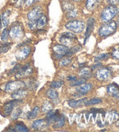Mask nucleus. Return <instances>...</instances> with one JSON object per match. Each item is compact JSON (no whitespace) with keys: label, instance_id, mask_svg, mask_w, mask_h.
<instances>
[{"label":"nucleus","instance_id":"nucleus-1","mask_svg":"<svg viewBox=\"0 0 119 132\" xmlns=\"http://www.w3.org/2000/svg\"><path fill=\"white\" fill-rule=\"evenodd\" d=\"M119 15V6L114 5H106L99 13V19L102 23H106L114 20L115 16Z\"/></svg>","mask_w":119,"mask_h":132},{"label":"nucleus","instance_id":"nucleus-39","mask_svg":"<svg viewBox=\"0 0 119 132\" xmlns=\"http://www.w3.org/2000/svg\"><path fill=\"white\" fill-rule=\"evenodd\" d=\"M41 0H24L23 2V7L29 9V7L33 6L34 5H37L40 2Z\"/></svg>","mask_w":119,"mask_h":132},{"label":"nucleus","instance_id":"nucleus-13","mask_svg":"<svg viewBox=\"0 0 119 132\" xmlns=\"http://www.w3.org/2000/svg\"><path fill=\"white\" fill-rule=\"evenodd\" d=\"M104 0H84V7L89 12H95L101 6Z\"/></svg>","mask_w":119,"mask_h":132},{"label":"nucleus","instance_id":"nucleus-38","mask_svg":"<svg viewBox=\"0 0 119 132\" xmlns=\"http://www.w3.org/2000/svg\"><path fill=\"white\" fill-rule=\"evenodd\" d=\"M21 65H22L21 63H19V62H16V63L15 64L14 66H13V68L10 69V70H9L7 72H6V75H7V76H9V77L13 76V75H15V74H16V72H19V70L20 69Z\"/></svg>","mask_w":119,"mask_h":132},{"label":"nucleus","instance_id":"nucleus-43","mask_svg":"<svg viewBox=\"0 0 119 132\" xmlns=\"http://www.w3.org/2000/svg\"><path fill=\"white\" fill-rule=\"evenodd\" d=\"M27 27L29 30H36L37 29V22L36 20H28L27 21Z\"/></svg>","mask_w":119,"mask_h":132},{"label":"nucleus","instance_id":"nucleus-16","mask_svg":"<svg viewBox=\"0 0 119 132\" xmlns=\"http://www.w3.org/2000/svg\"><path fill=\"white\" fill-rule=\"evenodd\" d=\"M10 16H11V10L10 9H4L2 12L0 13V20L2 23L3 27L7 28L10 25Z\"/></svg>","mask_w":119,"mask_h":132},{"label":"nucleus","instance_id":"nucleus-30","mask_svg":"<svg viewBox=\"0 0 119 132\" xmlns=\"http://www.w3.org/2000/svg\"><path fill=\"white\" fill-rule=\"evenodd\" d=\"M39 112H40V107L38 106V105H36V106H34L32 108V109L30 110V111L28 112L27 114V119L28 120H33L35 119L36 118H37L38 116H39Z\"/></svg>","mask_w":119,"mask_h":132},{"label":"nucleus","instance_id":"nucleus-9","mask_svg":"<svg viewBox=\"0 0 119 132\" xmlns=\"http://www.w3.org/2000/svg\"><path fill=\"white\" fill-rule=\"evenodd\" d=\"M43 13V6L39 4L34 5L33 6L29 7L28 12L26 13V19H27V20H37Z\"/></svg>","mask_w":119,"mask_h":132},{"label":"nucleus","instance_id":"nucleus-47","mask_svg":"<svg viewBox=\"0 0 119 132\" xmlns=\"http://www.w3.org/2000/svg\"><path fill=\"white\" fill-rule=\"evenodd\" d=\"M76 79H77V76H75V75H70V76L67 77V81H69V82H72Z\"/></svg>","mask_w":119,"mask_h":132},{"label":"nucleus","instance_id":"nucleus-40","mask_svg":"<svg viewBox=\"0 0 119 132\" xmlns=\"http://www.w3.org/2000/svg\"><path fill=\"white\" fill-rule=\"evenodd\" d=\"M64 85V81L62 80H56V81H52V82H49V87L53 89H59Z\"/></svg>","mask_w":119,"mask_h":132},{"label":"nucleus","instance_id":"nucleus-4","mask_svg":"<svg viewBox=\"0 0 119 132\" xmlns=\"http://www.w3.org/2000/svg\"><path fill=\"white\" fill-rule=\"evenodd\" d=\"M0 88L4 93L11 94L20 88H26V84H25V81L22 79H16V80L7 81L6 82L0 86Z\"/></svg>","mask_w":119,"mask_h":132},{"label":"nucleus","instance_id":"nucleus-15","mask_svg":"<svg viewBox=\"0 0 119 132\" xmlns=\"http://www.w3.org/2000/svg\"><path fill=\"white\" fill-rule=\"evenodd\" d=\"M119 120V113L116 110H111V111L105 113V125H112L116 123Z\"/></svg>","mask_w":119,"mask_h":132},{"label":"nucleus","instance_id":"nucleus-24","mask_svg":"<svg viewBox=\"0 0 119 132\" xmlns=\"http://www.w3.org/2000/svg\"><path fill=\"white\" fill-rule=\"evenodd\" d=\"M79 76L81 78H85L89 79L92 76V70L90 67H87V66H82L81 67L80 70H79Z\"/></svg>","mask_w":119,"mask_h":132},{"label":"nucleus","instance_id":"nucleus-2","mask_svg":"<svg viewBox=\"0 0 119 132\" xmlns=\"http://www.w3.org/2000/svg\"><path fill=\"white\" fill-rule=\"evenodd\" d=\"M8 29H9L10 39H12L13 40L23 39L25 37V34H26L24 24L19 20L10 23V25L8 26Z\"/></svg>","mask_w":119,"mask_h":132},{"label":"nucleus","instance_id":"nucleus-44","mask_svg":"<svg viewBox=\"0 0 119 132\" xmlns=\"http://www.w3.org/2000/svg\"><path fill=\"white\" fill-rule=\"evenodd\" d=\"M111 56L114 59H115V60H119V47L115 48V49H114L112 51Z\"/></svg>","mask_w":119,"mask_h":132},{"label":"nucleus","instance_id":"nucleus-48","mask_svg":"<svg viewBox=\"0 0 119 132\" xmlns=\"http://www.w3.org/2000/svg\"><path fill=\"white\" fill-rule=\"evenodd\" d=\"M72 3H74V4H80V3L83 2L84 0H71Z\"/></svg>","mask_w":119,"mask_h":132},{"label":"nucleus","instance_id":"nucleus-34","mask_svg":"<svg viewBox=\"0 0 119 132\" xmlns=\"http://www.w3.org/2000/svg\"><path fill=\"white\" fill-rule=\"evenodd\" d=\"M52 109H53V103L50 101H45L41 105L40 111L44 114H47L48 112L50 111Z\"/></svg>","mask_w":119,"mask_h":132},{"label":"nucleus","instance_id":"nucleus-23","mask_svg":"<svg viewBox=\"0 0 119 132\" xmlns=\"http://www.w3.org/2000/svg\"><path fill=\"white\" fill-rule=\"evenodd\" d=\"M66 121H67V118L63 114H61L60 117L58 118V119L52 124V127H53L54 129H61L63 127H65Z\"/></svg>","mask_w":119,"mask_h":132},{"label":"nucleus","instance_id":"nucleus-20","mask_svg":"<svg viewBox=\"0 0 119 132\" xmlns=\"http://www.w3.org/2000/svg\"><path fill=\"white\" fill-rule=\"evenodd\" d=\"M11 95V99H19V100H24L29 95V90L27 88H20L19 90L15 91Z\"/></svg>","mask_w":119,"mask_h":132},{"label":"nucleus","instance_id":"nucleus-51","mask_svg":"<svg viewBox=\"0 0 119 132\" xmlns=\"http://www.w3.org/2000/svg\"><path fill=\"white\" fill-rule=\"evenodd\" d=\"M2 28H3V25H2V23H1V20H0V32L2 30Z\"/></svg>","mask_w":119,"mask_h":132},{"label":"nucleus","instance_id":"nucleus-14","mask_svg":"<svg viewBox=\"0 0 119 132\" xmlns=\"http://www.w3.org/2000/svg\"><path fill=\"white\" fill-rule=\"evenodd\" d=\"M94 89V85L92 82H83L82 85H79L76 88V93H78L79 95H81L82 96L87 95Z\"/></svg>","mask_w":119,"mask_h":132},{"label":"nucleus","instance_id":"nucleus-45","mask_svg":"<svg viewBox=\"0 0 119 132\" xmlns=\"http://www.w3.org/2000/svg\"><path fill=\"white\" fill-rule=\"evenodd\" d=\"M107 5H114V6H118L119 0H105Z\"/></svg>","mask_w":119,"mask_h":132},{"label":"nucleus","instance_id":"nucleus-52","mask_svg":"<svg viewBox=\"0 0 119 132\" xmlns=\"http://www.w3.org/2000/svg\"><path fill=\"white\" fill-rule=\"evenodd\" d=\"M11 3H13V4H16V2H18V0H10Z\"/></svg>","mask_w":119,"mask_h":132},{"label":"nucleus","instance_id":"nucleus-28","mask_svg":"<svg viewBox=\"0 0 119 132\" xmlns=\"http://www.w3.org/2000/svg\"><path fill=\"white\" fill-rule=\"evenodd\" d=\"M14 129L15 131H19V132H29V128L27 127V125L22 121H14Z\"/></svg>","mask_w":119,"mask_h":132},{"label":"nucleus","instance_id":"nucleus-41","mask_svg":"<svg viewBox=\"0 0 119 132\" xmlns=\"http://www.w3.org/2000/svg\"><path fill=\"white\" fill-rule=\"evenodd\" d=\"M87 81V79H85V78H81L80 77V79H76V80H74V81H72V82H70V85L71 86H75V87H77V86H79V85H82L83 82H85Z\"/></svg>","mask_w":119,"mask_h":132},{"label":"nucleus","instance_id":"nucleus-6","mask_svg":"<svg viewBox=\"0 0 119 132\" xmlns=\"http://www.w3.org/2000/svg\"><path fill=\"white\" fill-rule=\"evenodd\" d=\"M78 39V37L75 33L72 32V31L68 30L67 32H63L61 34L59 38L60 43L62 45H65L67 47L71 48L73 45H75V42Z\"/></svg>","mask_w":119,"mask_h":132},{"label":"nucleus","instance_id":"nucleus-21","mask_svg":"<svg viewBox=\"0 0 119 132\" xmlns=\"http://www.w3.org/2000/svg\"><path fill=\"white\" fill-rule=\"evenodd\" d=\"M106 92L110 96L115 99H119V86L115 84H110L107 85Z\"/></svg>","mask_w":119,"mask_h":132},{"label":"nucleus","instance_id":"nucleus-18","mask_svg":"<svg viewBox=\"0 0 119 132\" xmlns=\"http://www.w3.org/2000/svg\"><path fill=\"white\" fill-rule=\"evenodd\" d=\"M31 128L34 130H45L49 127V124L47 123L45 118L43 119H37L31 123Z\"/></svg>","mask_w":119,"mask_h":132},{"label":"nucleus","instance_id":"nucleus-35","mask_svg":"<svg viewBox=\"0 0 119 132\" xmlns=\"http://www.w3.org/2000/svg\"><path fill=\"white\" fill-rule=\"evenodd\" d=\"M103 103V99L102 98H99V97H94L92 99H87V101L85 102L84 105H86V106H91V105H98V104Z\"/></svg>","mask_w":119,"mask_h":132},{"label":"nucleus","instance_id":"nucleus-29","mask_svg":"<svg viewBox=\"0 0 119 132\" xmlns=\"http://www.w3.org/2000/svg\"><path fill=\"white\" fill-rule=\"evenodd\" d=\"M79 16H80V10H79L76 6L74 8H72V10H70L69 12L65 13V19H67V20L78 19Z\"/></svg>","mask_w":119,"mask_h":132},{"label":"nucleus","instance_id":"nucleus-31","mask_svg":"<svg viewBox=\"0 0 119 132\" xmlns=\"http://www.w3.org/2000/svg\"><path fill=\"white\" fill-rule=\"evenodd\" d=\"M24 81H25V84H26V88L28 90H35L38 87V82H36L35 79L31 78V76L26 78Z\"/></svg>","mask_w":119,"mask_h":132},{"label":"nucleus","instance_id":"nucleus-50","mask_svg":"<svg viewBox=\"0 0 119 132\" xmlns=\"http://www.w3.org/2000/svg\"><path fill=\"white\" fill-rule=\"evenodd\" d=\"M115 22H116L117 27L119 28V15H118V16H117V19H116V21H115Z\"/></svg>","mask_w":119,"mask_h":132},{"label":"nucleus","instance_id":"nucleus-22","mask_svg":"<svg viewBox=\"0 0 119 132\" xmlns=\"http://www.w3.org/2000/svg\"><path fill=\"white\" fill-rule=\"evenodd\" d=\"M69 50H70V48L65 45H62V44H61V43L55 44V45H53V47H52L53 53L60 54V55H62V56H64V57H65L66 54L68 53Z\"/></svg>","mask_w":119,"mask_h":132},{"label":"nucleus","instance_id":"nucleus-12","mask_svg":"<svg viewBox=\"0 0 119 132\" xmlns=\"http://www.w3.org/2000/svg\"><path fill=\"white\" fill-rule=\"evenodd\" d=\"M95 23H96V19L95 16H89L87 20L85 21V29H84V40L83 43H86V41L90 38L91 34L94 31V29L95 27Z\"/></svg>","mask_w":119,"mask_h":132},{"label":"nucleus","instance_id":"nucleus-8","mask_svg":"<svg viewBox=\"0 0 119 132\" xmlns=\"http://www.w3.org/2000/svg\"><path fill=\"white\" fill-rule=\"evenodd\" d=\"M34 72V67L31 64V62H27V63L21 65L19 72L15 74L14 76L16 79H26L28 77H30Z\"/></svg>","mask_w":119,"mask_h":132},{"label":"nucleus","instance_id":"nucleus-7","mask_svg":"<svg viewBox=\"0 0 119 132\" xmlns=\"http://www.w3.org/2000/svg\"><path fill=\"white\" fill-rule=\"evenodd\" d=\"M18 50L16 52V59L18 62H24L29 57V55L32 52V48L28 44H24V45H19L16 46Z\"/></svg>","mask_w":119,"mask_h":132},{"label":"nucleus","instance_id":"nucleus-37","mask_svg":"<svg viewBox=\"0 0 119 132\" xmlns=\"http://www.w3.org/2000/svg\"><path fill=\"white\" fill-rule=\"evenodd\" d=\"M72 59L71 57H67V56H65V57H63L62 59H61L59 62V66H61V67H66V66H69L71 63H72Z\"/></svg>","mask_w":119,"mask_h":132},{"label":"nucleus","instance_id":"nucleus-49","mask_svg":"<svg viewBox=\"0 0 119 132\" xmlns=\"http://www.w3.org/2000/svg\"><path fill=\"white\" fill-rule=\"evenodd\" d=\"M6 130H13V131H15V129H14V127H11V126H9L8 128H6Z\"/></svg>","mask_w":119,"mask_h":132},{"label":"nucleus","instance_id":"nucleus-46","mask_svg":"<svg viewBox=\"0 0 119 132\" xmlns=\"http://www.w3.org/2000/svg\"><path fill=\"white\" fill-rule=\"evenodd\" d=\"M101 66H103V65H102V62H96V63H95V64H94V65H92V67H91V69H92V70L94 71V70H95V69L100 68Z\"/></svg>","mask_w":119,"mask_h":132},{"label":"nucleus","instance_id":"nucleus-5","mask_svg":"<svg viewBox=\"0 0 119 132\" xmlns=\"http://www.w3.org/2000/svg\"><path fill=\"white\" fill-rule=\"evenodd\" d=\"M64 28L75 34H81L85 29V21L81 19L67 20V22L64 24Z\"/></svg>","mask_w":119,"mask_h":132},{"label":"nucleus","instance_id":"nucleus-32","mask_svg":"<svg viewBox=\"0 0 119 132\" xmlns=\"http://www.w3.org/2000/svg\"><path fill=\"white\" fill-rule=\"evenodd\" d=\"M22 112H23V110H22V108H21V106H16V107H15V109L12 111V113H11V115L9 116L10 117V119H11V121H16V120H18L19 118L21 117V115H22Z\"/></svg>","mask_w":119,"mask_h":132},{"label":"nucleus","instance_id":"nucleus-10","mask_svg":"<svg viewBox=\"0 0 119 132\" xmlns=\"http://www.w3.org/2000/svg\"><path fill=\"white\" fill-rule=\"evenodd\" d=\"M24 100H19V99H11L10 101H7L2 105V112L4 117H9L15 109V107L19 106L23 104Z\"/></svg>","mask_w":119,"mask_h":132},{"label":"nucleus","instance_id":"nucleus-42","mask_svg":"<svg viewBox=\"0 0 119 132\" xmlns=\"http://www.w3.org/2000/svg\"><path fill=\"white\" fill-rule=\"evenodd\" d=\"M109 56H110V54L109 53H101L95 58V62H102V61L107 60V59L109 58Z\"/></svg>","mask_w":119,"mask_h":132},{"label":"nucleus","instance_id":"nucleus-17","mask_svg":"<svg viewBox=\"0 0 119 132\" xmlns=\"http://www.w3.org/2000/svg\"><path fill=\"white\" fill-rule=\"evenodd\" d=\"M45 95L48 99H49L50 101L53 103V105H57L60 103V99H59V94L58 92L53 88H49L46 90Z\"/></svg>","mask_w":119,"mask_h":132},{"label":"nucleus","instance_id":"nucleus-27","mask_svg":"<svg viewBox=\"0 0 119 132\" xmlns=\"http://www.w3.org/2000/svg\"><path fill=\"white\" fill-rule=\"evenodd\" d=\"M37 22V29H45L46 26L48 25V16L45 13L41 15L39 19L36 20Z\"/></svg>","mask_w":119,"mask_h":132},{"label":"nucleus","instance_id":"nucleus-33","mask_svg":"<svg viewBox=\"0 0 119 132\" xmlns=\"http://www.w3.org/2000/svg\"><path fill=\"white\" fill-rule=\"evenodd\" d=\"M12 42L10 41H2L0 43V54H5L12 48Z\"/></svg>","mask_w":119,"mask_h":132},{"label":"nucleus","instance_id":"nucleus-26","mask_svg":"<svg viewBox=\"0 0 119 132\" xmlns=\"http://www.w3.org/2000/svg\"><path fill=\"white\" fill-rule=\"evenodd\" d=\"M60 2H61V6H62V9L64 14L75 7L74 3H72L71 0H61Z\"/></svg>","mask_w":119,"mask_h":132},{"label":"nucleus","instance_id":"nucleus-36","mask_svg":"<svg viewBox=\"0 0 119 132\" xmlns=\"http://www.w3.org/2000/svg\"><path fill=\"white\" fill-rule=\"evenodd\" d=\"M0 39L2 41H9L10 36H9V29L7 28H4L3 30H1V35H0Z\"/></svg>","mask_w":119,"mask_h":132},{"label":"nucleus","instance_id":"nucleus-19","mask_svg":"<svg viewBox=\"0 0 119 132\" xmlns=\"http://www.w3.org/2000/svg\"><path fill=\"white\" fill-rule=\"evenodd\" d=\"M60 115H61V113H60V111L58 109H56V110L52 109L50 111H49L47 114H46L45 119H46V121H47V123L49 124V125H52V124L58 119Z\"/></svg>","mask_w":119,"mask_h":132},{"label":"nucleus","instance_id":"nucleus-3","mask_svg":"<svg viewBox=\"0 0 119 132\" xmlns=\"http://www.w3.org/2000/svg\"><path fill=\"white\" fill-rule=\"evenodd\" d=\"M117 28L118 27H117L115 20H111L109 22L103 23L97 29V34L102 39H105L109 36L113 35L114 33L116 31Z\"/></svg>","mask_w":119,"mask_h":132},{"label":"nucleus","instance_id":"nucleus-11","mask_svg":"<svg viewBox=\"0 0 119 132\" xmlns=\"http://www.w3.org/2000/svg\"><path fill=\"white\" fill-rule=\"evenodd\" d=\"M95 77L99 82H105L112 77V71L108 67H102L98 68L95 73Z\"/></svg>","mask_w":119,"mask_h":132},{"label":"nucleus","instance_id":"nucleus-25","mask_svg":"<svg viewBox=\"0 0 119 132\" xmlns=\"http://www.w3.org/2000/svg\"><path fill=\"white\" fill-rule=\"evenodd\" d=\"M87 101V98H80V99H71L68 101V105L72 108H78V107L84 105L85 102Z\"/></svg>","mask_w":119,"mask_h":132}]
</instances>
